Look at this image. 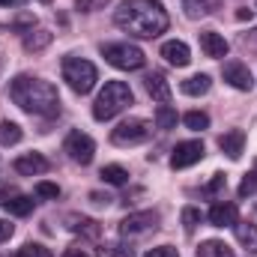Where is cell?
Masks as SVG:
<instances>
[{"label": "cell", "mask_w": 257, "mask_h": 257, "mask_svg": "<svg viewBox=\"0 0 257 257\" xmlns=\"http://www.w3.org/2000/svg\"><path fill=\"white\" fill-rule=\"evenodd\" d=\"M114 24L135 39H156L171 27V18L159 0H123L114 12Z\"/></svg>", "instance_id": "6da1fadb"}, {"label": "cell", "mask_w": 257, "mask_h": 257, "mask_svg": "<svg viewBox=\"0 0 257 257\" xmlns=\"http://www.w3.org/2000/svg\"><path fill=\"white\" fill-rule=\"evenodd\" d=\"M9 99L36 117H57L60 114V93L51 81L33 78V75H18L9 84Z\"/></svg>", "instance_id": "7a4b0ae2"}, {"label": "cell", "mask_w": 257, "mask_h": 257, "mask_svg": "<svg viewBox=\"0 0 257 257\" xmlns=\"http://www.w3.org/2000/svg\"><path fill=\"white\" fill-rule=\"evenodd\" d=\"M132 99L135 96H132L126 81H108L102 87V93L96 96V102H93V120H99V123L114 120L120 111H126L132 105Z\"/></svg>", "instance_id": "3957f363"}, {"label": "cell", "mask_w": 257, "mask_h": 257, "mask_svg": "<svg viewBox=\"0 0 257 257\" xmlns=\"http://www.w3.org/2000/svg\"><path fill=\"white\" fill-rule=\"evenodd\" d=\"M63 81L72 87V93H78V96H87V93L96 87V81H99V72H96V66L90 63V60L69 54V57H63Z\"/></svg>", "instance_id": "277c9868"}, {"label": "cell", "mask_w": 257, "mask_h": 257, "mask_svg": "<svg viewBox=\"0 0 257 257\" xmlns=\"http://www.w3.org/2000/svg\"><path fill=\"white\" fill-rule=\"evenodd\" d=\"M102 57L114 69H123V72H135V69H141L147 63V54L132 42H108V45H102Z\"/></svg>", "instance_id": "5b68a950"}, {"label": "cell", "mask_w": 257, "mask_h": 257, "mask_svg": "<svg viewBox=\"0 0 257 257\" xmlns=\"http://www.w3.org/2000/svg\"><path fill=\"white\" fill-rule=\"evenodd\" d=\"M153 135V126L141 117H128L120 126L111 132V144L114 147H135V144H144L147 138Z\"/></svg>", "instance_id": "8992f818"}, {"label": "cell", "mask_w": 257, "mask_h": 257, "mask_svg": "<svg viewBox=\"0 0 257 257\" xmlns=\"http://www.w3.org/2000/svg\"><path fill=\"white\" fill-rule=\"evenodd\" d=\"M156 227H159V212L156 209H141V212H132L120 221V236L135 239V236H144Z\"/></svg>", "instance_id": "52a82bcc"}, {"label": "cell", "mask_w": 257, "mask_h": 257, "mask_svg": "<svg viewBox=\"0 0 257 257\" xmlns=\"http://www.w3.org/2000/svg\"><path fill=\"white\" fill-rule=\"evenodd\" d=\"M63 150H66V156H69L72 162H78V165H90L93 156H96V144H93V138L84 135V132H78V128L66 135Z\"/></svg>", "instance_id": "ba28073f"}, {"label": "cell", "mask_w": 257, "mask_h": 257, "mask_svg": "<svg viewBox=\"0 0 257 257\" xmlns=\"http://www.w3.org/2000/svg\"><path fill=\"white\" fill-rule=\"evenodd\" d=\"M203 144L200 141H183V144H177L174 147V153H171V168L174 171H183V168H192L197 165L200 159H203Z\"/></svg>", "instance_id": "9c48e42d"}, {"label": "cell", "mask_w": 257, "mask_h": 257, "mask_svg": "<svg viewBox=\"0 0 257 257\" xmlns=\"http://www.w3.org/2000/svg\"><path fill=\"white\" fill-rule=\"evenodd\" d=\"M221 75H224V81H227L233 90L248 93V90L254 87V75H251V69H248L245 63H239V60H227L224 69H221Z\"/></svg>", "instance_id": "30bf717a"}, {"label": "cell", "mask_w": 257, "mask_h": 257, "mask_svg": "<svg viewBox=\"0 0 257 257\" xmlns=\"http://www.w3.org/2000/svg\"><path fill=\"white\" fill-rule=\"evenodd\" d=\"M12 168H15L21 177H39V174H45V171L51 168V162H48L42 153H24V156L15 159Z\"/></svg>", "instance_id": "8fae6325"}, {"label": "cell", "mask_w": 257, "mask_h": 257, "mask_svg": "<svg viewBox=\"0 0 257 257\" xmlns=\"http://www.w3.org/2000/svg\"><path fill=\"white\" fill-rule=\"evenodd\" d=\"M200 51H203L206 57L218 60V57H227L230 45H227V39H224L221 33H215V30H203V33H200Z\"/></svg>", "instance_id": "7c38bea8"}, {"label": "cell", "mask_w": 257, "mask_h": 257, "mask_svg": "<svg viewBox=\"0 0 257 257\" xmlns=\"http://www.w3.org/2000/svg\"><path fill=\"white\" fill-rule=\"evenodd\" d=\"M162 57H165L171 66H177V69H183V66L192 63V51H189V45L180 42V39L165 42V45H162Z\"/></svg>", "instance_id": "4fadbf2b"}, {"label": "cell", "mask_w": 257, "mask_h": 257, "mask_svg": "<svg viewBox=\"0 0 257 257\" xmlns=\"http://www.w3.org/2000/svg\"><path fill=\"white\" fill-rule=\"evenodd\" d=\"M144 87H147V93H150L156 102H162V105L171 102V84H168V78H165L162 72H150V75L144 78Z\"/></svg>", "instance_id": "5bb4252c"}, {"label": "cell", "mask_w": 257, "mask_h": 257, "mask_svg": "<svg viewBox=\"0 0 257 257\" xmlns=\"http://www.w3.org/2000/svg\"><path fill=\"white\" fill-rule=\"evenodd\" d=\"M218 147H221V153H227V159H239L242 156V150H245V132L242 128H230V132H224L221 138H218Z\"/></svg>", "instance_id": "9a60e30c"}, {"label": "cell", "mask_w": 257, "mask_h": 257, "mask_svg": "<svg viewBox=\"0 0 257 257\" xmlns=\"http://www.w3.org/2000/svg\"><path fill=\"white\" fill-rule=\"evenodd\" d=\"M209 224H212V227H233V224H236V206L227 203V200L212 203V209H209Z\"/></svg>", "instance_id": "2e32d148"}, {"label": "cell", "mask_w": 257, "mask_h": 257, "mask_svg": "<svg viewBox=\"0 0 257 257\" xmlns=\"http://www.w3.org/2000/svg\"><path fill=\"white\" fill-rule=\"evenodd\" d=\"M51 39H54V33H51V30H42V27H39V30H33V27H30V30L24 33V51H30V54L45 51V48L51 45Z\"/></svg>", "instance_id": "e0dca14e"}, {"label": "cell", "mask_w": 257, "mask_h": 257, "mask_svg": "<svg viewBox=\"0 0 257 257\" xmlns=\"http://www.w3.org/2000/svg\"><path fill=\"white\" fill-rule=\"evenodd\" d=\"M33 203H36V200H33V197H27V194H9L0 206H3L9 215L24 218V215H30V212H33Z\"/></svg>", "instance_id": "ac0fdd59"}, {"label": "cell", "mask_w": 257, "mask_h": 257, "mask_svg": "<svg viewBox=\"0 0 257 257\" xmlns=\"http://www.w3.org/2000/svg\"><path fill=\"white\" fill-rule=\"evenodd\" d=\"M233 230H236V239H239L248 251L257 254V224H251V221H236Z\"/></svg>", "instance_id": "d6986e66"}, {"label": "cell", "mask_w": 257, "mask_h": 257, "mask_svg": "<svg viewBox=\"0 0 257 257\" xmlns=\"http://www.w3.org/2000/svg\"><path fill=\"white\" fill-rule=\"evenodd\" d=\"M209 87H212L209 75H192V78H186V81L180 84V90H183L186 96H203V93H209Z\"/></svg>", "instance_id": "ffe728a7"}, {"label": "cell", "mask_w": 257, "mask_h": 257, "mask_svg": "<svg viewBox=\"0 0 257 257\" xmlns=\"http://www.w3.org/2000/svg\"><path fill=\"white\" fill-rule=\"evenodd\" d=\"M197 257H236L230 245H224L221 239H206L197 245Z\"/></svg>", "instance_id": "44dd1931"}, {"label": "cell", "mask_w": 257, "mask_h": 257, "mask_svg": "<svg viewBox=\"0 0 257 257\" xmlns=\"http://www.w3.org/2000/svg\"><path fill=\"white\" fill-rule=\"evenodd\" d=\"M69 230L84 233V236H90V239L99 236V224H96L93 218H84V215H69Z\"/></svg>", "instance_id": "7402d4cb"}, {"label": "cell", "mask_w": 257, "mask_h": 257, "mask_svg": "<svg viewBox=\"0 0 257 257\" xmlns=\"http://www.w3.org/2000/svg\"><path fill=\"white\" fill-rule=\"evenodd\" d=\"M99 177H102L108 186H126L128 183V171L123 168V165H105Z\"/></svg>", "instance_id": "603a6c76"}, {"label": "cell", "mask_w": 257, "mask_h": 257, "mask_svg": "<svg viewBox=\"0 0 257 257\" xmlns=\"http://www.w3.org/2000/svg\"><path fill=\"white\" fill-rule=\"evenodd\" d=\"M21 138H24V132H21L18 123H12V120H3L0 123V144L3 147H15Z\"/></svg>", "instance_id": "cb8c5ba5"}, {"label": "cell", "mask_w": 257, "mask_h": 257, "mask_svg": "<svg viewBox=\"0 0 257 257\" xmlns=\"http://www.w3.org/2000/svg\"><path fill=\"white\" fill-rule=\"evenodd\" d=\"M183 9L189 18H206L215 9V3L212 0H183Z\"/></svg>", "instance_id": "d4e9b609"}, {"label": "cell", "mask_w": 257, "mask_h": 257, "mask_svg": "<svg viewBox=\"0 0 257 257\" xmlns=\"http://www.w3.org/2000/svg\"><path fill=\"white\" fill-rule=\"evenodd\" d=\"M156 126L162 128V132L174 128L177 126V111H174L171 105H159V108H156Z\"/></svg>", "instance_id": "484cf974"}, {"label": "cell", "mask_w": 257, "mask_h": 257, "mask_svg": "<svg viewBox=\"0 0 257 257\" xmlns=\"http://www.w3.org/2000/svg\"><path fill=\"white\" fill-rule=\"evenodd\" d=\"M224 189H227V180H224V174H212V180H209V183L200 189V194H203V197H218Z\"/></svg>", "instance_id": "4316f807"}, {"label": "cell", "mask_w": 257, "mask_h": 257, "mask_svg": "<svg viewBox=\"0 0 257 257\" xmlns=\"http://www.w3.org/2000/svg\"><path fill=\"white\" fill-rule=\"evenodd\" d=\"M183 123L192 128V132H203V128L209 126V114H203V111H189V114L183 117Z\"/></svg>", "instance_id": "83f0119b"}, {"label": "cell", "mask_w": 257, "mask_h": 257, "mask_svg": "<svg viewBox=\"0 0 257 257\" xmlns=\"http://www.w3.org/2000/svg\"><path fill=\"white\" fill-rule=\"evenodd\" d=\"M99 257H135V251H132V245L111 242V245H102L99 248Z\"/></svg>", "instance_id": "f1b7e54d"}, {"label": "cell", "mask_w": 257, "mask_h": 257, "mask_svg": "<svg viewBox=\"0 0 257 257\" xmlns=\"http://www.w3.org/2000/svg\"><path fill=\"white\" fill-rule=\"evenodd\" d=\"M197 224H200V209L186 206V209H183V227H186V233H194Z\"/></svg>", "instance_id": "f546056e"}, {"label": "cell", "mask_w": 257, "mask_h": 257, "mask_svg": "<svg viewBox=\"0 0 257 257\" xmlns=\"http://www.w3.org/2000/svg\"><path fill=\"white\" fill-rule=\"evenodd\" d=\"M15 257H54L45 245H39V242H27V245H21V251Z\"/></svg>", "instance_id": "4dcf8cb0"}, {"label": "cell", "mask_w": 257, "mask_h": 257, "mask_svg": "<svg viewBox=\"0 0 257 257\" xmlns=\"http://www.w3.org/2000/svg\"><path fill=\"white\" fill-rule=\"evenodd\" d=\"M36 197H45V200H57L60 197V186H54V183H36Z\"/></svg>", "instance_id": "1f68e13d"}, {"label": "cell", "mask_w": 257, "mask_h": 257, "mask_svg": "<svg viewBox=\"0 0 257 257\" xmlns=\"http://www.w3.org/2000/svg\"><path fill=\"white\" fill-rule=\"evenodd\" d=\"M257 192V177L254 174H245L242 183H239V197H248V194Z\"/></svg>", "instance_id": "d6a6232c"}, {"label": "cell", "mask_w": 257, "mask_h": 257, "mask_svg": "<svg viewBox=\"0 0 257 257\" xmlns=\"http://www.w3.org/2000/svg\"><path fill=\"white\" fill-rule=\"evenodd\" d=\"M108 0H75V6L81 9V12H96V9H102Z\"/></svg>", "instance_id": "836d02e7"}, {"label": "cell", "mask_w": 257, "mask_h": 257, "mask_svg": "<svg viewBox=\"0 0 257 257\" xmlns=\"http://www.w3.org/2000/svg\"><path fill=\"white\" fill-rule=\"evenodd\" d=\"M144 257H180V254H177V248H171V245H159V248H150Z\"/></svg>", "instance_id": "e575fe53"}, {"label": "cell", "mask_w": 257, "mask_h": 257, "mask_svg": "<svg viewBox=\"0 0 257 257\" xmlns=\"http://www.w3.org/2000/svg\"><path fill=\"white\" fill-rule=\"evenodd\" d=\"M12 233H15V227H12L9 221H3V218H0V242H6Z\"/></svg>", "instance_id": "d590c367"}, {"label": "cell", "mask_w": 257, "mask_h": 257, "mask_svg": "<svg viewBox=\"0 0 257 257\" xmlns=\"http://www.w3.org/2000/svg\"><path fill=\"white\" fill-rule=\"evenodd\" d=\"M90 200H93V203H99V206H108V203H111V197H108V194H99V192L90 194Z\"/></svg>", "instance_id": "8d00e7d4"}, {"label": "cell", "mask_w": 257, "mask_h": 257, "mask_svg": "<svg viewBox=\"0 0 257 257\" xmlns=\"http://www.w3.org/2000/svg\"><path fill=\"white\" fill-rule=\"evenodd\" d=\"M63 257H90L84 248H78V245H72V248H66L63 251Z\"/></svg>", "instance_id": "74e56055"}, {"label": "cell", "mask_w": 257, "mask_h": 257, "mask_svg": "<svg viewBox=\"0 0 257 257\" xmlns=\"http://www.w3.org/2000/svg\"><path fill=\"white\" fill-rule=\"evenodd\" d=\"M236 18H239V21H245V18L251 21V9H239V12H236Z\"/></svg>", "instance_id": "f35d334b"}, {"label": "cell", "mask_w": 257, "mask_h": 257, "mask_svg": "<svg viewBox=\"0 0 257 257\" xmlns=\"http://www.w3.org/2000/svg\"><path fill=\"white\" fill-rule=\"evenodd\" d=\"M12 3H15V0H0V6H12Z\"/></svg>", "instance_id": "ab89813d"}, {"label": "cell", "mask_w": 257, "mask_h": 257, "mask_svg": "<svg viewBox=\"0 0 257 257\" xmlns=\"http://www.w3.org/2000/svg\"><path fill=\"white\" fill-rule=\"evenodd\" d=\"M251 174H254V177H257V159H254V171H251Z\"/></svg>", "instance_id": "60d3db41"}, {"label": "cell", "mask_w": 257, "mask_h": 257, "mask_svg": "<svg viewBox=\"0 0 257 257\" xmlns=\"http://www.w3.org/2000/svg\"><path fill=\"white\" fill-rule=\"evenodd\" d=\"M42 3H48V0H42Z\"/></svg>", "instance_id": "b9f144b4"}]
</instances>
